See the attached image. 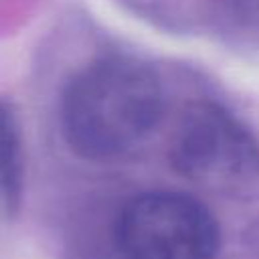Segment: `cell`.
I'll return each mask as SVG.
<instances>
[{
	"mask_svg": "<svg viewBox=\"0 0 259 259\" xmlns=\"http://www.w3.org/2000/svg\"><path fill=\"white\" fill-rule=\"evenodd\" d=\"M156 71L132 57H103L69 83L61 121L69 148L87 160H109L138 146L160 121Z\"/></svg>",
	"mask_w": 259,
	"mask_h": 259,
	"instance_id": "1",
	"label": "cell"
},
{
	"mask_svg": "<svg viewBox=\"0 0 259 259\" xmlns=\"http://www.w3.org/2000/svg\"><path fill=\"white\" fill-rule=\"evenodd\" d=\"M115 241L125 259H214L219 227L192 196L146 192L119 212Z\"/></svg>",
	"mask_w": 259,
	"mask_h": 259,
	"instance_id": "2",
	"label": "cell"
},
{
	"mask_svg": "<svg viewBox=\"0 0 259 259\" xmlns=\"http://www.w3.org/2000/svg\"><path fill=\"white\" fill-rule=\"evenodd\" d=\"M168 158L178 174L208 186H233L259 176L253 134L212 101L192 103L182 113Z\"/></svg>",
	"mask_w": 259,
	"mask_h": 259,
	"instance_id": "3",
	"label": "cell"
},
{
	"mask_svg": "<svg viewBox=\"0 0 259 259\" xmlns=\"http://www.w3.org/2000/svg\"><path fill=\"white\" fill-rule=\"evenodd\" d=\"M24 162L16 109L0 99V219H12L22 200Z\"/></svg>",
	"mask_w": 259,
	"mask_h": 259,
	"instance_id": "4",
	"label": "cell"
},
{
	"mask_svg": "<svg viewBox=\"0 0 259 259\" xmlns=\"http://www.w3.org/2000/svg\"><path fill=\"white\" fill-rule=\"evenodd\" d=\"M233 6L241 22L259 28V0H233Z\"/></svg>",
	"mask_w": 259,
	"mask_h": 259,
	"instance_id": "5",
	"label": "cell"
}]
</instances>
